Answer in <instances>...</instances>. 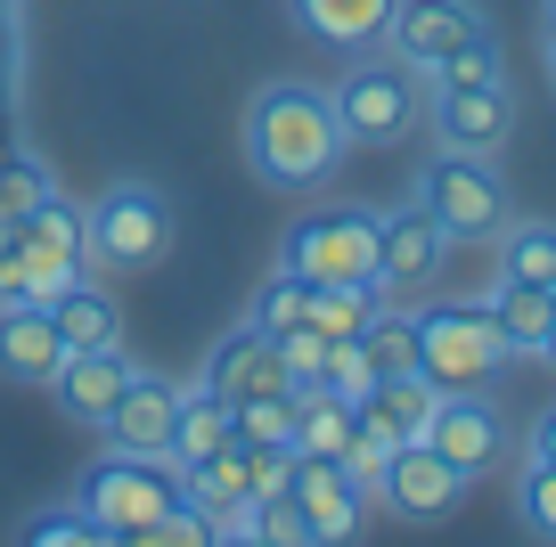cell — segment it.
Returning <instances> with one entry per match:
<instances>
[{"label": "cell", "instance_id": "obj_1", "mask_svg": "<svg viewBox=\"0 0 556 547\" xmlns=\"http://www.w3.org/2000/svg\"><path fill=\"white\" fill-rule=\"evenodd\" d=\"M245 164L270 180V189H319L344 164V123H336L328 90L312 82H262L245 106Z\"/></svg>", "mask_w": 556, "mask_h": 547}, {"label": "cell", "instance_id": "obj_2", "mask_svg": "<svg viewBox=\"0 0 556 547\" xmlns=\"http://www.w3.org/2000/svg\"><path fill=\"white\" fill-rule=\"evenodd\" d=\"M426 66H409V58H361V66H344V82L328 90L336 123H344V148H401V139L426 123Z\"/></svg>", "mask_w": 556, "mask_h": 547}, {"label": "cell", "instance_id": "obj_3", "mask_svg": "<svg viewBox=\"0 0 556 547\" xmlns=\"http://www.w3.org/2000/svg\"><path fill=\"white\" fill-rule=\"evenodd\" d=\"M74 507L106 531V539H131L139 523L180 507V466L173 458H139V449H115V458H90L74 474Z\"/></svg>", "mask_w": 556, "mask_h": 547}, {"label": "cell", "instance_id": "obj_4", "mask_svg": "<svg viewBox=\"0 0 556 547\" xmlns=\"http://www.w3.org/2000/svg\"><path fill=\"white\" fill-rule=\"evenodd\" d=\"M409 319H417V377L434 393H483L507 368V343L483 303H434V310H409Z\"/></svg>", "mask_w": 556, "mask_h": 547}, {"label": "cell", "instance_id": "obj_5", "mask_svg": "<svg viewBox=\"0 0 556 547\" xmlns=\"http://www.w3.org/2000/svg\"><path fill=\"white\" fill-rule=\"evenodd\" d=\"M417 205L442 221L451 245H483V238H500V229L516 221V196H507L500 164H491V155H458V148H442L434 164L417 171Z\"/></svg>", "mask_w": 556, "mask_h": 547}, {"label": "cell", "instance_id": "obj_6", "mask_svg": "<svg viewBox=\"0 0 556 547\" xmlns=\"http://www.w3.org/2000/svg\"><path fill=\"white\" fill-rule=\"evenodd\" d=\"M83 229H90V262L106 270H156L173 254V196L148 189V180H115L83 205Z\"/></svg>", "mask_w": 556, "mask_h": 547}, {"label": "cell", "instance_id": "obj_7", "mask_svg": "<svg viewBox=\"0 0 556 547\" xmlns=\"http://www.w3.org/2000/svg\"><path fill=\"white\" fill-rule=\"evenodd\" d=\"M278 262L303 278V287H336V278H377V213H303L287 238H278Z\"/></svg>", "mask_w": 556, "mask_h": 547}, {"label": "cell", "instance_id": "obj_8", "mask_svg": "<svg viewBox=\"0 0 556 547\" xmlns=\"http://www.w3.org/2000/svg\"><path fill=\"white\" fill-rule=\"evenodd\" d=\"M9 238H17V262H25V303H50L74 278H90V229H83V205H66V196L9 221Z\"/></svg>", "mask_w": 556, "mask_h": 547}, {"label": "cell", "instance_id": "obj_9", "mask_svg": "<svg viewBox=\"0 0 556 547\" xmlns=\"http://www.w3.org/2000/svg\"><path fill=\"white\" fill-rule=\"evenodd\" d=\"M368 498H384V507L401 514V523H442V514L467 498V474H458L442 449L426 442H401L393 458L377 466V482H368Z\"/></svg>", "mask_w": 556, "mask_h": 547}, {"label": "cell", "instance_id": "obj_10", "mask_svg": "<svg viewBox=\"0 0 556 547\" xmlns=\"http://www.w3.org/2000/svg\"><path fill=\"white\" fill-rule=\"evenodd\" d=\"M287 498L303 507V523H312L319 547H344L352 531L368 523V491L344 474V458H312V449H295V458H287Z\"/></svg>", "mask_w": 556, "mask_h": 547}, {"label": "cell", "instance_id": "obj_11", "mask_svg": "<svg viewBox=\"0 0 556 547\" xmlns=\"http://www.w3.org/2000/svg\"><path fill=\"white\" fill-rule=\"evenodd\" d=\"M197 393L213 400H262V393H295V377H287V352H278V335H262V327H229L222 343L205 352V377H197Z\"/></svg>", "mask_w": 556, "mask_h": 547}, {"label": "cell", "instance_id": "obj_12", "mask_svg": "<svg viewBox=\"0 0 556 547\" xmlns=\"http://www.w3.org/2000/svg\"><path fill=\"white\" fill-rule=\"evenodd\" d=\"M426 449H442L467 482H483V474L507 466V425H500V409H491L483 393H442L434 425H426Z\"/></svg>", "mask_w": 556, "mask_h": 547}, {"label": "cell", "instance_id": "obj_13", "mask_svg": "<svg viewBox=\"0 0 556 547\" xmlns=\"http://www.w3.org/2000/svg\"><path fill=\"white\" fill-rule=\"evenodd\" d=\"M475 34H483V9H475V0H393L377 41L393 58H409V66H434V58H451L458 41H475Z\"/></svg>", "mask_w": 556, "mask_h": 547}, {"label": "cell", "instance_id": "obj_14", "mask_svg": "<svg viewBox=\"0 0 556 547\" xmlns=\"http://www.w3.org/2000/svg\"><path fill=\"white\" fill-rule=\"evenodd\" d=\"M180 498H189V507L205 514L213 531H245V523H254V498H262V482H254V449L229 442V449H213V458L180 466Z\"/></svg>", "mask_w": 556, "mask_h": 547}, {"label": "cell", "instance_id": "obj_15", "mask_svg": "<svg viewBox=\"0 0 556 547\" xmlns=\"http://www.w3.org/2000/svg\"><path fill=\"white\" fill-rule=\"evenodd\" d=\"M426 106H434L442 148H458V155H500L507 131H516V90H507V74L500 82H475V90H442V99H426Z\"/></svg>", "mask_w": 556, "mask_h": 547}, {"label": "cell", "instance_id": "obj_16", "mask_svg": "<svg viewBox=\"0 0 556 547\" xmlns=\"http://www.w3.org/2000/svg\"><path fill=\"white\" fill-rule=\"evenodd\" d=\"M173 417H180V384L156 377V368H131L123 400L106 409V449H139V458H164L173 449Z\"/></svg>", "mask_w": 556, "mask_h": 547}, {"label": "cell", "instance_id": "obj_17", "mask_svg": "<svg viewBox=\"0 0 556 547\" xmlns=\"http://www.w3.org/2000/svg\"><path fill=\"white\" fill-rule=\"evenodd\" d=\"M442 254H451V238H442V221H434L426 205L377 213V287H384V294L426 287V278L442 270Z\"/></svg>", "mask_w": 556, "mask_h": 547}, {"label": "cell", "instance_id": "obj_18", "mask_svg": "<svg viewBox=\"0 0 556 547\" xmlns=\"http://www.w3.org/2000/svg\"><path fill=\"white\" fill-rule=\"evenodd\" d=\"M131 368H139V359L123 352V343H90V352H66V359H58L50 393H58V409H66L74 425H106V409L123 400Z\"/></svg>", "mask_w": 556, "mask_h": 547}, {"label": "cell", "instance_id": "obj_19", "mask_svg": "<svg viewBox=\"0 0 556 547\" xmlns=\"http://www.w3.org/2000/svg\"><path fill=\"white\" fill-rule=\"evenodd\" d=\"M66 335L50 327V303H0V377L9 384H50Z\"/></svg>", "mask_w": 556, "mask_h": 547}, {"label": "cell", "instance_id": "obj_20", "mask_svg": "<svg viewBox=\"0 0 556 547\" xmlns=\"http://www.w3.org/2000/svg\"><path fill=\"white\" fill-rule=\"evenodd\" d=\"M434 384L417 377V368H401V377H377L368 384V400H361V425L368 433H384V442H426V425H434Z\"/></svg>", "mask_w": 556, "mask_h": 547}, {"label": "cell", "instance_id": "obj_21", "mask_svg": "<svg viewBox=\"0 0 556 547\" xmlns=\"http://www.w3.org/2000/svg\"><path fill=\"white\" fill-rule=\"evenodd\" d=\"M483 310H491V327H500L507 359H540V343H548V327H556V294L548 287H516V278H500Z\"/></svg>", "mask_w": 556, "mask_h": 547}, {"label": "cell", "instance_id": "obj_22", "mask_svg": "<svg viewBox=\"0 0 556 547\" xmlns=\"http://www.w3.org/2000/svg\"><path fill=\"white\" fill-rule=\"evenodd\" d=\"M50 327L66 335V352H90V343H123V303L90 278H74L66 294H50Z\"/></svg>", "mask_w": 556, "mask_h": 547}, {"label": "cell", "instance_id": "obj_23", "mask_svg": "<svg viewBox=\"0 0 556 547\" xmlns=\"http://www.w3.org/2000/svg\"><path fill=\"white\" fill-rule=\"evenodd\" d=\"M384 9L393 0H295V25L312 41H328V50H377Z\"/></svg>", "mask_w": 556, "mask_h": 547}, {"label": "cell", "instance_id": "obj_24", "mask_svg": "<svg viewBox=\"0 0 556 547\" xmlns=\"http://www.w3.org/2000/svg\"><path fill=\"white\" fill-rule=\"evenodd\" d=\"M352 425H361L352 400H336L328 384H295V449H312V458H344Z\"/></svg>", "mask_w": 556, "mask_h": 547}, {"label": "cell", "instance_id": "obj_25", "mask_svg": "<svg viewBox=\"0 0 556 547\" xmlns=\"http://www.w3.org/2000/svg\"><path fill=\"white\" fill-rule=\"evenodd\" d=\"M238 442V425H229V400H213V393H180V417H173V449L164 458L173 466H197V458H213V449H229Z\"/></svg>", "mask_w": 556, "mask_h": 547}, {"label": "cell", "instance_id": "obj_26", "mask_svg": "<svg viewBox=\"0 0 556 547\" xmlns=\"http://www.w3.org/2000/svg\"><path fill=\"white\" fill-rule=\"evenodd\" d=\"M377 310H384L377 278H336V287H312V310H303V319H312L319 335H361Z\"/></svg>", "mask_w": 556, "mask_h": 547}, {"label": "cell", "instance_id": "obj_27", "mask_svg": "<svg viewBox=\"0 0 556 547\" xmlns=\"http://www.w3.org/2000/svg\"><path fill=\"white\" fill-rule=\"evenodd\" d=\"M500 278H516V287H556V221H507L500 229Z\"/></svg>", "mask_w": 556, "mask_h": 547}, {"label": "cell", "instance_id": "obj_28", "mask_svg": "<svg viewBox=\"0 0 556 547\" xmlns=\"http://www.w3.org/2000/svg\"><path fill=\"white\" fill-rule=\"evenodd\" d=\"M303 310H312V287H303L287 262H278V270L254 287V303H245V327H262V335H287V327H303Z\"/></svg>", "mask_w": 556, "mask_h": 547}, {"label": "cell", "instance_id": "obj_29", "mask_svg": "<svg viewBox=\"0 0 556 547\" xmlns=\"http://www.w3.org/2000/svg\"><path fill=\"white\" fill-rule=\"evenodd\" d=\"M50 196H58V180H50V164H41V155H25V148L0 155V221H25V213L50 205Z\"/></svg>", "mask_w": 556, "mask_h": 547}, {"label": "cell", "instance_id": "obj_30", "mask_svg": "<svg viewBox=\"0 0 556 547\" xmlns=\"http://www.w3.org/2000/svg\"><path fill=\"white\" fill-rule=\"evenodd\" d=\"M17 547H115V539H106V531L66 498V507H34V514H25V523H17Z\"/></svg>", "mask_w": 556, "mask_h": 547}, {"label": "cell", "instance_id": "obj_31", "mask_svg": "<svg viewBox=\"0 0 556 547\" xmlns=\"http://www.w3.org/2000/svg\"><path fill=\"white\" fill-rule=\"evenodd\" d=\"M229 425H238V442H254V449H295V393L238 400V409H229Z\"/></svg>", "mask_w": 556, "mask_h": 547}, {"label": "cell", "instance_id": "obj_32", "mask_svg": "<svg viewBox=\"0 0 556 547\" xmlns=\"http://www.w3.org/2000/svg\"><path fill=\"white\" fill-rule=\"evenodd\" d=\"M361 352L377 377H401V368H417V319L409 310H377V319L361 327Z\"/></svg>", "mask_w": 556, "mask_h": 547}, {"label": "cell", "instance_id": "obj_33", "mask_svg": "<svg viewBox=\"0 0 556 547\" xmlns=\"http://www.w3.org/2000/svg\"><path fill=\"white\" fill-rule=\"evenodd\" d=\"M426 74H434V82H426L434 99H442V90H475V82H500V41H491V34H475V41H458L451 58H434Z\"/></svg>", "mask_w": 556, "mask_h": 547}, {"label": "cell", "instance_id": "obj_34", "mask_svg": "<svg viewBox=\"0 0 556 547\" xmlns=\"http://www.w3.org/2000/svg\"><path fill=\"white\" fill-rule=\"evenodd\" d=\"M312 384H328L336 400H352V409H361V400H368V384H377V368H368L361 335H336V343H328V359H319V377H312Z\"/></svg>", "mask_w": 556, "mask_h": 547}, {"label": "cell", "instance_id": "obj_35", "mask_svg": "<svg viewBox=\"0 0 556 547\" xmlns=\"http://www.w3.org/2000/svg\"><path fill=\"white\" fill-rule=\"evenodd\" d=\"M245 531H254L262 547H319V539H312V523H303V507H295L287 491L254 498V523H245Z\"/></svg>", "mask_w": 556, "mask_h": 547}, {"label": "cell", "instance_id": "obj_36", "mask_svg": "<svg viewBox=\"0 0 556 547\" xmlns=\"http://www.w3.org/2000/svg\"><path fill=\"white\" fill-rule=\"evenodd\" d=\"M516 514H523V531H532V539H556V466H532V458H523V474H516Z\"/></svg>", "mask_w": 556, "mask_h": 547}, {"label": "cell", "instance_id": "obj_37", "mask_svg": "<svg viewBox=\"0 0 556 547\" xmlns=\"http://www.w3.org/2000/svg\"><path fill=\"white\" fill-rule=\"evenodd\" d=\"M115 547H213V523H205V514L189 507V498H180L173 514H156V523H139L131 539H115Z\"/></svg>", "mask_w": 556, "mask_h": 547}, {"label": "cell", "instance_id": "obj_38", "mask_svg": "<svg viewBox=\"0 0 556 547\" xmlns=\"http://www.w3.org/2000/svg\"><path fill=\"white\" fill-rule=\"evenodd\" d=\"M17 106V17H9V0H0V115Z\"/></svg>", "mask_w": 556, "mask_h": 547}, {"label": "cell", "instance_id": "obj_39", "mask_svg": "<svg viewBox=\"0 0 556 547\" xmlns=\"http://www.w3.org/2000/svg\"><path fill=\"white\" fill-rule=\"evenodd\" d=\"M523 458H532V466H556V400L532 417V433H523Z\"/></svg>", "mask_w": 556, "mask_h": 547}, {"label": "cell", "instance_id": "obj_40", "mask_svg": "<svg viewBox=\"0 0 556 547\" xmlns=\"http://www.w3.org/2000/svg\"><path fill=\"white\" fill-rule=\"evenodd\" d=\"M213 547H262L254 531H213Z\"/></svg>", "mask_w": 556, "mask_h": 547}, {"label": "cell", "instance_id": "obj_41", "mask_svg": "<svg viewBox=\"0 0 556 547\" xmlns=\"http://www.w3.org/2000/svg\"><path fill=\"white\" fill-rule=\"evenodd\" d=\"M540 34H548V41H556V0H548V9H540Z\"/></svg>", "mask_w": 556, "mask_h": 547}, {"label": "cell", "instance_id": "obj_42", "mask_svg": "<svg viewBox=\"0 0 556 547\" xmlns=\"http://www.w3.org/2000/svg\"><path fill=\"white\" fill-rule=\"evenodd\" d=\"M540 359H548V368H556V327H548V343H540Z\"/></svg>", "mask_w": 556, "mask_h": 547}, {"label": "cell", "instance_id": "obj_43", "mask_svg": "<svg viewBox=\"0 0 556 547\" xmlns=\"http://www.w3.org/2000/svg\"><path fill=\"white\" fill-rule=\"evenodd\" d=\"M548 90H556V41H548Z\"/></svg>", "mask_w": 556, "mask_h": 547}, {"label": "cell", "instance_id": "obj_44", "mask_svg": "<svg viewBox=\"0 0 556 547\" xmlns=\"http://www.w3.org/2000/svg\"><path fill=\"white\" fill-rule=\"evenodd\" d=\"M548 294H556V287H548Z\"/></svg>", "mask_w": 556, "mask_h": 547}]
</instances>
